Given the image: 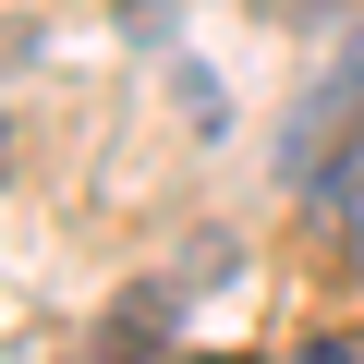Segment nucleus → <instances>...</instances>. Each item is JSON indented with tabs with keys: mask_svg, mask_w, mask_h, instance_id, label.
<instances>
[{
	"mask_svg": "<svg viewBox=\"0 0 364 364\" xmlns=\"http://www.w3.org/2000/svg\"><path fill=\"white\" fill-rule=\"evenodd\" d=\"M352 134H364V49L291 109V134H279V170L304 182V195H328V182H340V158H352Z\"/></svg>",
	"mask_w": 364,
	"mask_h": 364,
	"instance_id": "obj_1",
	"label": "nucleus"
}]
</instances>
